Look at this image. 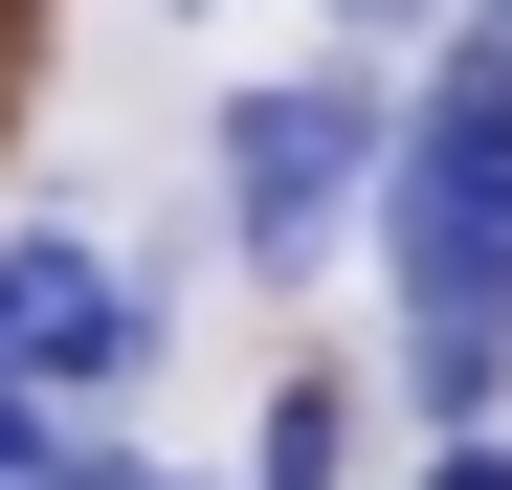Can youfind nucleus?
Wrapping results in <instances>:
<instances>
[{
  "label": "nucleus",
  "mask_w": 512,
  "mask_h": 490,
  "mask_svg": "<svg viewBox=\"0 0 512 490\" xmlns=\"http://www.w3.org/2000/svg\"><path fill=\"white\" fill-rule=\"evenodd\" d=\"M379 156H401V67H245L201 112V223L245 290H312L334 245H379Z\"/></svg>",
  "instance_id": "obj_1"
},
{
  "label": "nucleus",
  "mask_w": 512,
  "mask_h": 490,
  "mask_svg": "<svg viewBox=\"0 0 512 490\" xmlns=\"http://www.w3.org/2000/svg\"><path fill=\"white\" fill-rule=\"evenodd\" d=\"M0 357H23L67 424H112V401L179 357V290H156V268H112L90 223H0Z\"/></svg>",
  "instance_id": "obj_2"
},
{
  "label": "nucleus",
  "mask_w": 512,
  "mask_h": 490,
  "mask_svg": "<svg viewBox=\"0 0 512 490\" xmlns=\"http://www.w3.org/2000/svg\"><path fill=\"white\" fill-rule=\"evenodd\" d=\"M357 446H379V357H290L245 424V490H357Z\"/></svg>",
  "instance_id": "obj_3"
},
{
  "label": "nucleus",
  "mask_w": 512,
  "mask_h": 490,
  "mask_svg": "<svg viewBox=\"0 0 512 490\" xmlns=\"http://www.w3.org/2000/svg\"><path fill=\"white\" fill-rule=\"evenodd\" d=\"M45 446H67V401H45V379H23V357H0V490H23V468H45Z\"/></svg>",
  "instance_id": "obj_4"
},
{
  "label": "nucleus",
  "mask_w": 512,
  "mask_h": 490,
  "mask_svg": "<svg viewBox=\"0 0 512 490\" xmlns=\"http://www.w3.org/2000/svg\"><path fill=\"white\" fill-rule=\"evenodd\" d=\"M23 490H156V468H134V446H112V424H67V446H45V468H23Z\"/></svg>",
  "instance_id": "obj_5"
},
{
  "label": "nucleus",
  "mask_w": 512,
  "mask_h": 490,
  "mask_svg": "<svg viewBox=\"0 0 512 490\" xmlns=\"http://www.w3.org/2000/svg\"><path fill=\"white\" fill-rule=\"evenodd\" d=\"M401 490H512V424H468V446H401Z\"/></svg>",
  "instance_id": "obj_6"
},
{
  "label": "nucleus",
  "mask_w": 512,
  "mask_h": 490,
  "mask_svg": "<svg viewBox=\"0 0 512 490\" xmlns=\"http://www.w3.org/2000/svg\"><path fill=\"white\" fill-rule=\"evenodd\" d=\"M23 45H45V0H0V67H23Z\"/></svg>",
  "instance_id": "obj_7"
},
{
  "label": "nucleus",
  "mask_w": 512,
  "mask_h": 490,
  "mask_svg": "<svg viewBox=\"0 0 512 490\" xmlns=\"http://www.w3.org/2000/svg\"><path fill=\"white\" fill-rule=\"evenodd\" d=\"M179 23H245V0H179Z\"/></svg>",
  "instance_id": "obj_8"
},
{
  "label": "nucleus",
  "mask_w": 512,
  "mask_h": 490,
  "mask_svg": "<svg viewBox=\"0 0 512 490\" xmlns=\"http://www.w3.org/2000/svg\"><path fill=\"white\" fill-rule=\"evenodd\" d=\"M468 23H490V45H512V0H468Z\"/></svg>",
  "instance_id": "obj_9"
},
{
  "label": "nucleus",
  "mask_w": 512,
  "mask_h": 490,
  "mask_svg": "<svg viewBox=\"0 0 512 490\" xmlns=\"http://www.w3.org/2000/svg\"><path fill=\"white\" fill-rule=\"evenodd\" d=\"M0 112H23V67H0Z\"/></svg>",
  "instance_id": "obj_10"
},
{
  "label": "nucleus",
  "mask_w": 512,
  "mask_h": 490,
  "mask_svg": "<svg viewBox=\"0 0 512 490\" xmlns=\"http://www.w3.org/2000/svg\"><path fill=\"white\" fill-rule=\"evenodd\" d=\"M156 490H201V468H156Z\"/></svg>",
  "instance_id": "obj_11"
}]
</instances>
